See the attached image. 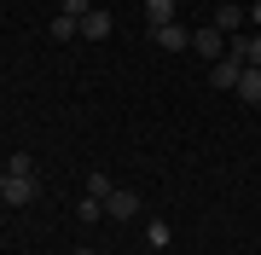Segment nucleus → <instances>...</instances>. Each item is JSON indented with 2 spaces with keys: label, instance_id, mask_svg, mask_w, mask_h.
<instances>
[{
  "label": "nucleus",
  "instance_id": "obj_1",
  "mask_svg": "<svg viewBox=\"0 0 261 255\" xmlns=\"http://www.w3.org/2000/svg\"><path fill=\"white\" fill-rule=\"evenodd\" d=\"M35 197H41V180H35V174H6V197H0V203H12V209H29Z\"/></svg>",
  "mask_w": 261,
  "mask_h": 255
},
{
  "label": "nucleus",
  "instance_id": "obj_2",
  "mask_svg": "<svg viewBox=\"0 0 261 255\" xmlns=\"http://www.w3.org/2000/svg\"><path fill=\"white\" fill-rule=\"evenodd\" d=\"M105 215H111V220H134V215H140V197H134L128 186H111V197H105Z\"/></svg>",
  "mask_w": 261,
  "mask_h": 255
},
{
  "label": "nucleus",
  "instance_id": "obj_3",
  "mask_svg": "<svg viewBox=\"0 0 261 255\" xmlns=\"http://www.w3.org/2000/svg\"><path fill=\"white\" fill-rule=\"evenodd\" d=\"M192 52H203L209 58V64H215V58H226V35H221V29H197V35H192Z\"/></svg>",
  "mask_w": 261,
  "mask_h": 255
},
{
  "label": "nucleus",
  "instance_id": "obj_4",
  "mask_svg": "<svg viewBox=\"0 0 261 255\" xmlns=\"http://www.w3.org/2000/svg\"><path fill=\"white\" fill-rule=\"evenodd\" d=\"M151 41H157L163 52H186V47H192V29H180V23H163V29H151Z\"/></svg>",
  "mask_w": 261,
  "mask_h": 255
},
{
  "label": "nucleus",
  "instance_id": "obj_5",
  "mask_svg": "<svg viewBox=\"0 0 261 255\" xmlns=\"http://www.w3.org/2000/svg\"><path fill=\"white\" fill-rule=\"evenodd\" d=\"M238 76H244V58H232V52L215 58V70H209V81H215V87H238Z\"/></svg>",
  "mask_w": 261,
  "mask_h": 255
},
{
  "label": "nucleus",
  "instance_id": "obj_6",
  "mask_svg": "<svg viewBox=\"0 0 261 255\" xmlns=\"http://www.w3.org/2000/svg\"><path fill=\"white\" fill-rule=\"evenodd\" d=\"M232 93H238L244 104H261V70H255V64H244V76H238Z\"/></svg>",
  "mask_w": 261,
  "mask_h": 255
},
{
  "label": "nucleus",
  "instance_id": "obj_7",
  "mask_svg": "<svg viewBox=\"0 0 261 255\" xmlns=\"http://www.w3.org/2000/svg\"><path fill=\"white\" fill-rule=\"evenodd\" d=\"M244 18H250V12H244L238 0H226V6H215V29H221V35H232V29H238Z\"/></svg>",
  "mask_w": 261,
  "mask_h": 255
},
{
  "label": "nucleus",
  "instance_id": "obj_8",
  "mask_svg": "<svg viewBox=\"0 0 261 255\" xmlns=\"http://www.w3.org/2000/svg\"><path fill=\"white\" fill-rule=\"evenodd\" d=\"M105 35H111V12H87V18H82V41H105Z\"/></svg>",
  "mask_w": 261,
  "mask_h": 255
},
{
  "label": "nucleus",
  "instance_id": "obj_9",
  "mask_svg": "<svg viewBox=\"0 0 261 255\" xmlns=\"http://www.w3.org/2000/svg\"><path fill=\"white\" fill-rule=\"evenodd\" d=\"M145 23H151V29L174 23V0H145Z\"/></svg>",
  "mask_w": 261,
  "mask_h": 255
},
{
  "label": "nucleus",
  "instance_id": "obj_10",
  "mask_svg": "<svg viewBox=\"0 0 261 255\" xmlns=\"http://www.w3.org/2000/svg\"><path fill=\"white\" fill-rule=\"evenodd\" d=\"M47 35H53V41H75V35H82V18H70V12H58Z\"/></svg>",
  "mask_w": 261,
  "mask_h": 255
},
{
  "label": "nucleus",
  "instance_id": "obj_11",
  "mask_svg": "<svg viewBox=\"0 0 261 255\" xmlns=\"http://www.w3.org/2000/svg\"><path fill=\"white\" fill-rule=\"evenodd\" d=\"M87 197H111V174H105V168H93V174H87Z\"/></svg>",
  "mask_w": 261,
  "mask_h": 255
},
{
  "label": "nucleus",
  "instance_id": "obj_12",
  "mask_svg": "<svg viewBox=\"0 0 261 255\" xmlns=\"http://www.w3.org/2000/svg\"><path fill=\"white\" fill-rule=\"evenodd\" d=\"M58 12H70V18H87V12H93V0H58Z\"/></svg>",
  "mask_w": 261,
  "mask_h": 255
},
{
  "label": "nucleus",
  "instance_id": "obj_13",
  "mask_svg": "<svg viewBox=\"0 0 261 255\" xmlns=\"http://www.w3.org/2000/svg\"><path fill=\"white\" fill-rule=\"evenodd\" d=\"M6 174H35V162H29V157L18 151V157H6Z\"/></svg>",
  "mask_w": 261,
  "mask_h": 255
},
{
  "label": "nucleus",
  "instance_id": "obj_14",
  "mask_svg": "<svg viewBox=\"0 0 261 255\" xmlns=\"http://www.w3.org/2000/svg\"><path fill=\"white\" fill-rule=\"evenodd\" d=\"M75 215H82V220H105V203H99V197H87L82 209H75Z\"/></svg>",
  "mask_w": 261,
  "mask_h": 255
},
{
  "label": "nucleus",
  "instance_id": "obj_15",
  "mask_svg": "<svg viewBox=\"0 0 261 255\" xmlns=\"http://www.w3.org/2000/svg\"><path fill=\"white\" fill-rule=\"evenodd\" d=\"M250 23H255V35H261V0H255V6H250Z\"/></svg>",
  "mask_w": 261,
  "mask_h": 255
},
{
  "label": "nucleus",
  "instance_id": "obj_16",
  "mask_svg": "<svg viewBox=\"0 0 261 255\" xmlns=\"http://www.w3.org/2000/svg\"><path fill=\"white\" fill-rule=\"evenodd\" d=\"M0 197H6V162H0Z\"/></svg>",
  "mask_w": 261,
  "mask_h": 255
},
{
  "label": "nucleus",
  "instance_id": "obj_17",
  "mask_svg": "<svg viewBox=\"0 0 261 255\" xmlns=\"http://www.w3.org/2000/svg\"><path fill=\"white\" fill-rule=\"evenodd\" d=\"M75 255H99V249H75Z\"/></svg>",
  "mask_w": 261,
  "mask_h": 255
},
{
  "label": "nucleus",
  "instance_id": "obj_18",
  "mask_svg": "<svg viewBox=\"0 0 261 255\" xmlns=\"http://www.w3.org/2000/svg\"><path fill=\"white\" fill-rule=\"evenodd\" d=\"M238 6H255V0H238Z\"/></svg>",
  "mask_w": 261,
  "mask_h": 255
}]
</instances>
